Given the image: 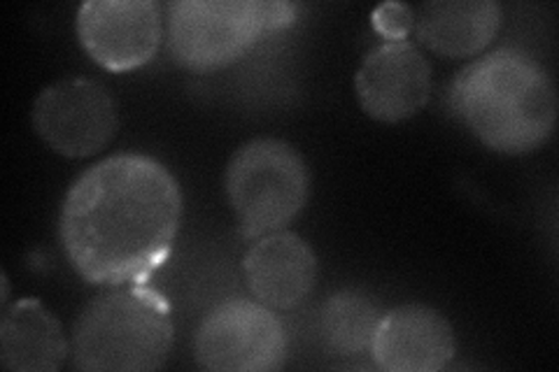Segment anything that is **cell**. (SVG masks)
I'll return each instance as SVG.
<instances>
[{
  "label": "cell",
  "mask_w": 559,
  "mask_h": 372,
  "mask_svg": "<svg viewBox=\"0 0 559 372\" xmlns=\"http://www.w3.org/2000/svg\"><path fill=\"white\" fill-rule=\"evenodd\" d=\"M182 191L173 172L145 154H117L84 170L61 207L70 265L92 285L143 281L178 238Z\"/></svg>",
  "instance_id": "obj_1"
},
{
  "label": "cell",
  "mask_w": 559,
  "mask_h": 372,
  "mask_svg": "<svg viewBox=\"0 0 559 372\" xmlns=\"http://www.w3.org/2000/svg\"><path fill=\"white\" fill-rule=\"evenodd\" d=\"M450 108L499 154H530L552 135L557 94L548 70L518 49L471 61L450 86Z\"/></svg>",
  "instance_id": "obj_2"
},
{
  "label": "cell",
  "mask_w": 559,
  "mask_h": 372,
  "mask_svg": "<svg viewBox=\"0 0 559 372\" xmlns=\"http://www.w3.org/2000/svg\"><path fill=\"white\" fill-rule=\"evenodd\" d=\"M170 305L145 287L121 285L92 298L70 335V359L86 372H152L173 351Z\"/></svg>",
  "instance_id": "obj_3"
},
{
  "label": "cell",
  "mask_w": 559,
  "mask_h": 372,
  "mask_svg": "<svg viewBox=\"0 0 559 372\" xmlns=\"http://www.w3.org/2000/svg\"><path fill=\"white\" fill-rule=\"evenodd\" d=\"M289 3L178 0L168 5V47L187 70H219L240 61L264 35L294 22Z\"/></svg>",
  "instance_id": "obj_4"
},
{
  "label": "cell",
  "mask_w": 559,
  "mask_h": 372,
  "mask_svg": "<svg viewBox=\"0 0 559 372\" xmlns=\"http://www.w3.org/2000/svg\"><path fill=\"white\" fill-rule=\"evenodd\" d=\"M310 175L299 149L285 140L257 137L226 168V196L242 238H264L299 215L308 203Z\"/></svg>",
  "instance_id": "obj_5"
},
{
  "label": "cell",
  "mask_w": 559,
  "mask_h": 372,
  "mask_svg": "<svg viewBox=\"0 0 559 372\" xmlns=\"http://www.w3.org/2000/svg\"><path fill=\"white\" fill-rule=\"evenodd\" d=\"M194 357L215 372L277 370L287 359L285 326L259 300H226L201 322Z\"/></svg>",
  "instance_id": "obj_6"
},
{
  "label": "cell",
  "mask_w": 559,
  "mask_h": 372,
  "mask_svg": "<svg viewBox=\"0 0 559 372\" xmlns=\"http://www.w3.org/2000/svg\"><path fill=\"white\" fill-rule=\"evenodd\" d=\"M33 129L43 143L68 158H86L108 147L119 129L112 94L94 80H61L43 88L33 105Z\"/></svg>",
  "instance_id": "obj_7"
},
{
  "label": "cell",
  "mask_w": 559,
  "mask_h": 372,
  "mask_svg": "<svg viewBox=\"0 0 559 372\" xmlns=\"http://www.w3.org/2000/svg\"><path fill=\"white\" fill-rule=\"evenodd\" d=\"M80 43L100 68L127 73L150 63L164 38L154 0H90L78 10Z\"/></svg>",
  "instance_id": "obj_8"
},
{
  "label": "cell",
  "mask_w": 559,
  "mask_h": 372,
  "mask_svg": "<svg viewBox=\"0 0 559 372\" xmlns=\"http://www.w3.org/2000/svg\"><path fill=\"white\" fill-rule=\"evenodd\" d=\"M355 92L361 110L378 121L411 119L429 103L431 65L417 45L388 40L361 61Z\"/></svg>",
  "instance_id": "obj_9"
},
{
  "label": "cell",
  "mask_w": 559,
  "mask_h": 372,
  "mask_svg": "<svg viewBox=\"0 0 559 372\" xmlns=\"http://www.w3.org/2000/svg\"><path fill=\"white\" fill-rule=\"evenodd\" d=\"M457 351L454 328L429 305H399L382 314L371 345L373 363L388 372H439Z\"/></svg>",
  "instance_id": "obj_10"
},
{
  "label": "cell",
  "mask_w": 559,
  "mask_h": 372,
  "mask_svg": "<svg viewBox=\"0 0 559 372\" xmlns=\"http://www.w3.org/2000/svg\"><path fill=\"white\" fill-rule=\"evenodd\" d=\"M252 296L271 310H292L310 296L318 279V256L289 230L257 238L242 261Z\"/></svg>",
  "instance_id": "obj_11"
},
{
  "label": "cell",
  "mask_w": 559,
  "mask_h": 372,
  "mask_svg": "<svg viewBox=\"0 0 559 372\" xmlns=\"http://www.w3.org/2000/svg\"><path fill=\"white\" fill-rule=\"evenodd\" d=\"M501 24V8L492 0H441L413 10V31L433 55L448 59L476 57Z\"/></svg>",
  "instance_id": "obj_12"
},
{
  "label": "cell",
  "mask_w": 559,
  "mask_h": 372,
  "mask_svg": "<svg viewBox=\"0 0 559 372\" xmlns=\"http://www.w3.org/2000/svg\"><path fill=\"white\" fill-rule=\"evenodd\" d=\"M70 357L61 322L40 300L22 298L3 308L0 365L12 372H57Z\"/></svg>",
  "instance_id": "obj_13"
},
{
  "label": "cell",
  "mask_w": 559,
  "mask_h": 372,
  "mask_svg": "<svg viewBox=\"0 0 559 372\" xmlns=\"http://www.w3.org/2000/svg\"><path fill=\"white\" fill-rule=\"evenodd\" d=\"M382 314V308L369 293L359 289L338 291L322 308L324 343L341 357L371 351Z\"/></svg>",
  "instance_id": "obj_14"
},
{
  "label": "cell",
  "mask_w": 559,
  "mask_h": 372,
  "mask_svg": "<svg viewBox=\"0 0 559 372\" xmlns=\"http://www.w3.org/2000/svg\"><path fill=\"white\" fill-rule=\"evenodd\" d=\"M0 281H3V296H0V303H3V308H8V303H10V279H8L5 273H3V277H0Z\"/></svg>",
  "instance_id": "obj_15"
}]
</instances>
